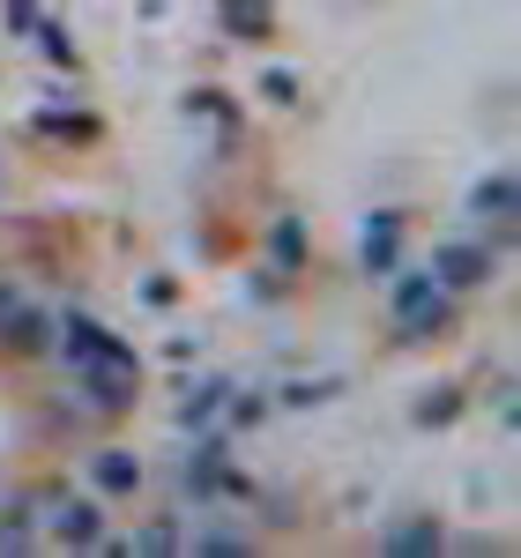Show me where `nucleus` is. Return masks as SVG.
<instances>
[{"label": "nucleus", "instance_id": "nucleus-1", "mask_svg": "<svg viewBox=\"0 0 521 558\" xmlns=\"http://www.w3.org/2000/svg\"><path fill=\"white\" fill-rule=\"evenodd\" d=\"M484 276V254H470V246H447L439 254V283H477Z\"/></svg>", "mask_w": 521, "mask_h": 558}, {"label": "nucleus", "instance_id": "nucleus-2", "mask_svg": "<svg viewBox=\"0 0 521 558\" xmlns=\"http://www.w3.org/2000/svg\"><path fill=\"white\" fill-rule=\"evenodd\" d=\"M402 320H410V328H425V320H439L433 283H410V291H402Z\"/></svg>", "mask_w": 521, "mask_h": 558}, {"label": "nucleus", "instance_id": "nucleus-3", "mask_svg": "<svg viewBox=\"0 0 521 558\" xmlns=\"http://www.w3.org/2000/svg\"><path fill=\"white\" fill-rule=\"evenodd\" d=\"M477 209L484 216H514V179H484V186H477Z\"/></svg>", "mask_w": 521, "mask_h": 558}, {"label": "nucleus", "instance_id": "nucleus-4", "mask_svg": "<svg viewBox=\"0 0 521 558\" xmlns=\"http://www.w3.org/2000/svg\"><path fill=\"white\" fill-rule=\"evenodd\" d=\"M97 484H105V492H128L134 462H128V454H97Z\"/></svg>", "mask_w": 521, "mask_h": 558}, {"label": "nucleus", "instance_id": "nucleus-5", "mask_svg": "<svg viewBox=\"0 0 521 558\" xmlns=\"http://www.w3.org/2000/svg\"><path fill=\"white\" fill-rule=\"evenodd\" d=\"M60 529H68V536H83V544H89V536H97V514H89V507H68V514H60Z\"/></svg>", "mask_w": 521, "mask_h": 558}]
</instances>
